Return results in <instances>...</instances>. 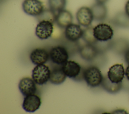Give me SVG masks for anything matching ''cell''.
Returning <instances> with one entry per match:
<instances>
[{"label":"cell","instance_id":"19","mask_svg":"<svg viewBox=\"0 0 129 114\" xmlns=\"http://www.w3.org/2000/svg\"><path fill=\"white\" fill-rule=\"evenodd\" d=\"M113 22L116 26L120 28H129V17L124 12L117 14L113 19Z\"/></svg>","mask_w":129,"mask_h":114},{"label":"cell","instance_id":"23","mask_svg":"<svg viewBox=\"0 0 129 114\" xmlns=\"http://www.w3.org/2000/svg\"><path fill=\"white\" fill-rule=\"evenodd\" d=\"M124 60L126 62V63L129 64V48H128L124 53Z\"/></svg>","mask_w":129,"mask_h":114},{"label":"cell","instance_id":"8","mask_svg":"<svg viewBox=\"0 0 129 114\" xmlns=\"http://www.w3.org/2000/svg\"><path fill=\"white\" fill-rule=\"evenodd\" d=\"M41 104V98L34 93L25 96L22 103V107L27 112H33L40 107Z\"/></svg>","mask_w":129,"mask_h":114},{"label":"cell","instance_id":"5","mask_svg":"<svg viewBox=\"0 0 129 114\" xmlns=\"http://www.w3.org/2000/svg\"><path fill=\"white\" fill-rule=\"evenodd\" d=\"M22 6L26 14L36 17L44 10L43 3L40 0H24Z\"/></svg>","mask_w":129,"mask_h":114},{"label":"cell","instance_id":"11","mask_svg":"<svg viewBox=\"0 0 129 114\" xmlns=\"http://www.w3.org/2000/svg\"><path fill=\"white\" fill-rule=\"evenodd\" d=\"M83 30L79 25L71 23L65 28L66 38L71 42H76L82 37Z\"/></svg>","mask_w":129,"mask_h":114},{"label":"cell","instance_id":"15","mask_svg":"<svg viewBox=\"0 0 129 114\" xmlns=\"http://www.w3.org/2000/svg\"><path fill=\"white\" fill-rule=\"evenodd\" d=\"M98 53L97 48L94 45L87 44L82 47L80 50L81 57L84 60L91 61L94 59Z\"/></svg>","mask_w":129,"mask_h":114},{"label":"cell","instance_id":"25","mask_svg":"<svg viewBox=\"0 0 129 114\" xmlns=\"http://www.w3.org/2000/svg\"><path fill=\"white\" fill-rule=\"evenodd\" d=\"M125 75L127 80H129V64L126 67L125 70Z\"/></svg>","mask_w":129,"mask_h":114},{"label":"cell","instance_id":"22","mask_svg":"<svg viewBox=\"0 0 129 114\" xmlns=\"http://www.w3.org/2000/svg\"><path fill=\"white\" fill-rule=\"evenodd\" d=\"M56 16V15L49 9L48 10L44 9L42 13L37 17V18L38 22L42 20H46L53 23L55 21Z\"/></svg>","mask_w":129,"mask_h":114},{"label":"cell","instance_id":"12","mask_svg":"<svg viewBox=\"0 0 129 114\" xmlns=\"http://www.w3.org/2000/svg\"><path fill=\"white\" fill-rule=\"evenodd\" d=\"M62 70L66 76L70 78L75 79L80 74L81 67L77 62L69 60L62 65Z\"/></svg>","mask_w":129,"mask_h":114},{"label":"cell","instance_id":"1","mask_svg":"<svg viewBox=\"0 0 129 114\" xmlns=\"http://www.w3.org/2000/svg\"><path fill=\"white\" fill-rule=\"evenodd\" d=\"M83 77L87 84L91 87H95L101 84L103 79L99 69L94 66L86 69L83 72Z\"/></svg>","mask_w":129,"mask_h":114},{"label":"cell","instance_id":"20","mask_svg":"<svg viewBox=\"0 0 129 114\" xmlns=\"http://www.w3.org/2000/svg\"><path fill=\"white\" fill-rule=\"evenodd\" d=\"M67 4V0H48L49 8L56 15L64 10Z\"/></svg>","mask_w":129,"mask_h":114},{"label":"cell","instance_id":"16","mask_svg":"<svg viewBox=\"0 0 129 114\" xmlns=\"http://www.w3.org/2000/svg\"><path fill=\"white\" fill-rule=\"evenodd\" d=\"M94 20L101 21L105 20L107 15V9L104 4L96 3L91 7Z\"/></svg>","mask_w":129,"mask_h":114},{"label":"cell","instance_id":"17","mask_svg":"<svg viewBox=\"0 0 129 114\" xmlns=\"http://www.w3.org/2000/svg\"><path fill=\"white\" fill-rule=\"evenodd\" d=\"M66 75L64 73L61 67H55L51 70L49 81L54 84H60L63 83L66 78Z\"/></svg>","mask_w":129,"mask_h":114},{"label":"cell","instance_id":"24","mask_svg":"<svg viewBox=\"0 0 129 114\" xmlns=\"http://www.w3.org/2000/svg\"><path fill=\"white\" fill-rule=\"evenodd\" d=\"M125 13L129 17V0H128L125 5V8H124Z\"/></svg>","mask_w":129,"mask_h":114},{"label":"cell","instance_id":"21","mask_svg":"<svg viewBox=\"0 0 129 114\" xmlns=\"http://www.w3.org/2000/svg\"><path fill=\"white\" fill-rule=\"evenodd\" d=\"M82 38L87 44H89L94 45L98 41L95 38L93 34V27L90 26L83 30V34Z\"/></svg>","mask_w":129,"mask_h":114},{"label":"cell","instance_id":"13","mask_svg":"<svg viewBox=\"0 0 129 114\" xmlns=\"http://www.w3.org/2000/svg\"><path fill=\"white\" fill-rule=\"evenodd\" d=\"M49 58V54L44 49L36 48L33 50L30 54V59L35 65L44 64Z\"/></svg>","mask_w":129,"mask_h":114},{"label":"cell","instance_id":"9","mask_svg":"<svg viewBox=\"0 0 129 114\" xmlns=\"http://www.w3.org/2000/svg\"><path fill=\"white\" fill-rule=\"evenodd\" d=\"M125 70L122 64H115L111 66L107 72V77L113 83L121 82L124 78Z\"/></svg>","mask_w":129,"mask_h":114},{"label":"cell","instance_id":"14","mask_svg":"<svg viewBox=\"0 0 129 114\" xmlns=\"http://www.w3.org/2000/svg\"><path fill=\"white\" fill-rule=\"evenodd\" d=\"M73 17L70 12L63 10L56 14L55 22L57 26L60 28H66L72 23Z\"/></svg>","mask_w":129,"mask_h":114},{"label":"cell","instance_id":"26","mask_svg":"<svg viewBox=\"0 0 129 114\" xmlns=\"http://www.w3.org/2000/svg\"><path fill=\"white\" fill-rule=\"evenodd\" d=\"M108 0H95L96 3H101V4H105L106 3Z\"/></svg>","mask_w":129,"mask_h":114},{"label":"cell","instance_id":"10","mask_svg":"<svg viewBox=\"0 0 129 114\" xmlns=\"http://www.w3.org/2000/svg\"><path fill=\"white\" fill-rule=\"evenodd\" d=\"M35 82L32 78L26 77L22 78L19 83L18 87L21 93L26 96L34 94L37 90Z\"/></svg>","mask_w":129,"mask_h":114},{"label":"cell","instance_id":"4","mask_svg":"<svg viewBox=\"0 0 129 114\" xmlns=\"http://www.w3.org/2000/svg\"><path fill=\"white\" fill-rule=\"evenodd\" d=\"M49 58L53 63L58 65H62L66 62L69 55L67 50L65 47L61 46L53 47L49 51Z\"/></svg>","mask_w":129,"mask_h":114},{"label":"cell","instance_id":"6","mask_svg":"<svg viewBox=\"0 0 129 114\" xmlns=\"http://www.w3.org/2000/svg\"><path fill=\"white\" fill-rule=\"evenodd\" d=\"M52 22L42 20L38 22L35 28V35L41 40H45L49 38L53 31Z\"/></svg>","mask_w":129,"mask_h":114},{"label":"cell","instance_id":"2","mask_svg":"<svg viewBox=\"0 0 129 114\" xmlns=\"http://www.w3.org/2000/svg\"><path fill=\"white\" fill-rule=\"evenodd\" d=\"M93 34L98 41L106 42L112 38L114 31L110 25L99 23L93 27Z\"/></svg>","mask_w":129,"mask_h":114},{"label":"cell","instance_id":"3","mask_svg":"<svg viewBox=\"0 0 129 114\" xmlns=\"http://www.w3.org/2000/svg\"><path fill=\"white\" fill-rule=\"evenodd\" d=\"M51 70L44 64L36 65L32 70V77L37 84L43 85L49 80Z\"/></svg>","mask_w":129,"mask_h":114},{"label":"cell","instance_id":"7","mask_svg":"<svg viewBox=\"0 0 129 114\" xmlns=\"http://www.w3.org/2000/svg\"><path fill=\"white\" fill-rule=\"evenodd\" d=\"M76 18L80 25L85 27L90 26L94 20L91 8L87 7H82L79 8L76 13Z\"/></svg>","mask_w":129,"mask_h":114},{"label":"cell","instance_id":"18","mask_svg":"<svg viewBox=\"0 0 129 114\" xmlns=\"http://www.w3.org/2000/svg\"><path fill=\"white\" fill-rule=\"evenodd\" d=\"M101 85L103 88L108 92L111 93H115L120 90L122 86V83H113L108 78L107 76L103 77Z\"/></svg>","mask_w":129,"mask_h":114}]
</instances>
